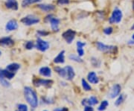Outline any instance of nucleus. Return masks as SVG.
<instances>
[{"mask_svg":"<svg viewBox=\"0 0 134 111\" xmlns=\"http://www.w3.org/2000/svg\"><path fill=\"white\" fill-rule=\"evenodd\" d=\"M87 79H88L89 82L91 83V84H96L99 82V79H98L96 73H94V72H90L88 74Z\"/></svg>","mask_w":134,"mask_h":111,"instance_id":"15","label":"nucleus"},{"mask_svg":"<svg viewBox=\"0 0 134 111\" xmlns=\"http://www.w3.org/2000/svg\"><path fill=\"white\" fill-rule=\"evenodd\" d=\"M77 55L82 57L84 54V50L83 48H80V47H77Z\"/></svg>","mask_w":134,"mask_h":111,"instance_id":"34","label":"nucleus"},{"mask_svg":"<svg viewBox=\"0 0 134 111\" xmlns=\"http://www.w3.org/2000/svg\"><path fill=\"white\" fill-rule=\"evenodd\" d=\"M54 111H68V109L66 107H60V108H58V109H54Z\"/></svg>","mask_w":134,"mask_h":111,"instance_id":"38","label":"nucleus"},{"mask_svg":"<svg viewBox=\"0 0 134 111\" xmlns=\"http://www.w3.org/2000/svg\"><path fill=\"white\" fill-rule=\"evenodd\" d=\"M24 95L26 101L33 108L37 107L38 105V98L35 91L31 87H25L24 88Z\"/></svg>","mask_w":134,"mask_h":111,"instance_id":"1","label":"nucleus"},{"mask_svg":"<svg viewBox=\"0 0 134 111\" xmlns=\"http://www.w3.org/2000/svg\"><path fill=\"white\" fill-rule=\"evenodd\" d=\"M103 31H104V33L106 35H110V34L113 33V29L112 27H107V28L104 29Z\"/></svg>","mask_w":134,"mask_h":111,"instance_id":"31","label":"nucleus"},{"mask_svg":"<svg viewBox=\"0 0 134 111\" xmlns=\"http://www.w3.org/2000/svg\"><path fill=\"white\" fill-rule=\"evenodd\" d=\"M120 92H121V87H120V85L119 84H115L111 89V91L110 92V97L111 98H115L117 96H119Z\"/></svg>","mask_w":134,"mask_h":111,"instance_id":"13","label":"nucleus"},{"mask_svg":"<svg viewBox=\"0 0 134 111\" xmlns=\"http://www.w3.org/2000/svg\"><path fill=\"white\" fill-rule=\"evenodd\" d=\"M96 45L97 48L102 52L115 54L117 53V51H118L117 46H108V45L102 43L100 42H96Z\"/></svg>","mask_w":134,"mask_h":111,"instance_id":"2","label":"nucleus"},{"mask_svg":"<svg viewBox=\"0 0 134 111\" xmlns=\"http://www.w3.org/2000/svg\"><path fill=\"white\" fill-rule=\"evenodd\" d=\"M6 30L8 31H14L18 29V23L16 22V20L15 19H11L8 21L6 24Z\"/></svg>","mask_w":134,"mask_h":111,"instance_id":"10","label":"nucleus"},{"mask_svg":"<svg viewBox=\"0 0 134 111\" xmlns=\"http://www.w3.org/2000/svg\"><path fill=\"white\" fill-rule=\"evenodd\" d=\"M37 7L43 11H46V12H50L55 9V6L51 4H40L37 5Z\"/></svg>","mask_w":134,"mask_h":111,"instance_id":"14","label":"nucleus"},{"mask_svg":"<svg viewBox=\"0 0 134 111\" xmlns=\"http://www.w3.org/2000/svg\"><path fill=\"white\" fill-rule=\"evenodd\" d=\"M92 63V65L95 66V67H99L100 65V61L99 60H98V59H96L95 58H92L91 60Z\"/></svg>","mask_w":134,"mask_h":111,"instance_id":"30","label":"nucleus"},{"mask_svg":"<svg viewBox=\"0 0 134 111\" xmlns=\"http://www.w3.org/2000/svg\"><path fill=\"white\" fill-rule=\"evenodd\" d=\"M82 86H83V90H86V91H90L92 90V87L89 84V83L86 81L85 79H82Z\"/></svg>","mask_w":134,"mask_h":111,"instance_id":"24","label":"nucleus"},{"mask_svg":"<svg viewBox=\"0 0 134 111\" xmlns=\"http://www.w3.org/2000/svg\"><path fill=\"white\" fill-rule=\"evenodd\" d=\"M65 51H61L54 59V62L55 63H63L65 62Z\"/></svg>","mask_w":134,"mask_h":111,"instance_id":"17","label":"nucleus"},{"mask_svg":"<svg viewBox=\"0 0 134 111\" xmlns=\"http://www.w3.org/2000/svg\"><path fill=\"white\" fill-rule=\"evenodd\" d=\"M132 40H134V34H133V36H132Z\"/></svg>","mask_w":134,"mask_h":111,"instance_id":"41","label":"nucleus"},{"mask_svg":"<svg viewBox=\"0 0 134 111\" xmlns=\"http://www.w3.org/2000/svg\"><path fill=\"white\" fill-rule=\"evenodd\" d=\"M122 16H123V14H122V11L121 10L118 9V8H115L112 14L110 16V17L109 18V23L110 24H118L121 21V19H122Z\"/></svg>","mask_w":134,"mask_h":111,"instance_id":"3","label":"nucleus"},{"mask_svg":"<svg viewBox=\"0 0 134 111\" xmlns=\"http://www.w3.org/2000/svg\"><path fill=\"white\" fill-rule=\"evenodd\" d=\"M54 70H55V72L58 73L60 77H63V78H66V69H65V68H61L57 66V67L54 68Z\"/></svg>","mask_w":134,"mask_h":111,"instance_id":"21","label":"nucleus"},{"mask_svg":"<svg viewBox=\"0 0 134 111\" xmlns=\"http://www.w3.org/2000/svg\"><path fill=\"white\" fill-rule=\"evenodd\" d=\"M127 44H129V45H134V40H129V41L127 42Z\"/></svg>","mask_w":134,"mask_h":111,"instance_id":"39","label":"nucleus"},{"mask_svg":"<svg viewBox=\"0 0 134 111\" xmlns=\"http://www.w3.org/2000/svg\"><path fill=\"white\" fill-rule=\"evenodd\" d=\"M84 111H94V110H93V107H92V106L86 105L84 107Z\"/></svg>","mask_w":134,"mask_h":111,"instance_id":"37","label":"nucleus"},{"mask_svg":"<svg viewBox=\"0 0 134 111\" xmlns=\"http://www.w3.org/2000/svg\"><path fill=\"white\" fill-rule=\"evenodd\" d=\"M77 47H80V48H83V46H86V43H83L81 41H78L77 42Z\"/></svg>","mask_w":134,"mask_h":111,"instance_id":"36","label":"nucleus"},{"mask_svg":"<svg viewBox=\"0 0 134 111\" xmlns=\"http://www.w3.org/2000/svg\"><path fill=\"white\" fill-rule=\"evenodd\" d=\"M1 54H2V53H1V51H0V55H1Z\"/></svg>","mask_w":134,"mask_h":111,"instance_id":"43","label":"nucleus"},{"mask_svg":"<svg viewBox=\"0 0 134 111\" xmlns=\"http://www.w3.org/2000/svg\"><path fill=\"white\" fill-rule=\"evenodd\" d=\"M44 111H47V110H44Z\"/></svg>","mask_w":134,"mask_h":111,"instance_id":"44","label":"nucleus"},{"mask_svg":"<svg viewBox=\"0 0 134 111\" xmlns=\"http://www.w3.org/2000/svg\"><path fill=\"white\" fill-rule=\"evenodd\" d=\"M36 48L38 49L39 51L40 52H46L47 51L48 48H49V43L46 41V40H43L41 38H37V41H36V45H35Z\"/></svg>","mask_w":134,"mask_h":111,"instance_id":"6","label":"nucleus"},{"mask_svg":"<svg viewBox=\"0 0 134 111\" xmlns=\"http://www.w3.org/2000/svg\"><path fill=\"white\" fill-rule=\"evenodd\" d=\"M35 46V45L33 41H28L25 45V47L26 49H28V50H31V49H32Z\"/></svg>","mask_w":134,"mask_h":111,"instance_id":"29","label":"nucleus"},{"mask_svg":"<svg viewBox=\"0 0 134 111\" xmlns=\"http://www.w3.org/2000/svg\"><path fill=\"white\" fill-rule=\"evenodd\" d=\"M16 111H28V107L25 104H19L18 105V109Z\"/></svg>","mask_w":134,"mask_h":111,"instance_id":"32","label":"nucleus"},{"mask_svg":"<svg viewBox=\"0 0 134 111\" xmlns=\"http://www.w3.org/2000/svg\"><path fill=\"white\" fill-rule=\"evenodd\" d=\"M40 74L44 77H50L52 75V70L49 67L43 66L40 69Z\"/></svg>","mask_w":134,"mask_h":111,"instance_id":"18","label":"nucleus"},{"mask_svg":"<svg viewBox=\"0 0 134 111\" xmlns=\"http://www.w3.org/2000/svg\"><path fill=\"white\" fill-rule=\"evenodd\" d=\"M49 23L51 25V28L54 31H59V25L60 23V19L58 18H56V17H52Z\"/></svg>","mask_w":134,"mask_h":111,"instance_id":"12","label":"nucleus"},{"mask_svg":"<svg viewBox=\"0 0 134 111\" xmlns=\"http://www.w3.org/2000/svg\"><path fill=\"white\" fill-rule=\"evenodd\" d=\"M98 103V101L95 96H91L88 99H84V100H83V102H82V104L83 105H90V106L96 105Z\"/></svg>","mask_w":134,"mask_h":111,"instance_id":"16","label":"nucleus"},{"mask_svg":"<svg viewBox=\"0 0 134 111\" xmlns=\"http://www.w3.org/2000/svg\"><path fill=\"white\" fill-rule=\"evenodd\" d=\"M69 58L71 60H73V61H75V62H77V63H82L83 62V60L80 56L78 55H75L74 54H71L69 56Z\"/></svg>","mask_w":134,"mask_h":111,"instance_id":"23","label":"nucleus"},{"mask_svg":"<svg viewBox=\"0 0 134 111\" xmlns=\"http://www.w3.org/2000/svg\"><path fill=\"white\" fill-rule=\"evenodd\" d=\"M40 18L34 15H28L21 19V23L25 25H32L40 23Z\"/></svg>","mask_w":134,"mask_h":111,"instance_id":"4","label":"nucleus"},{"mask_svg":"<svg viewBox=\"0 0 134 111\" xmlns=\"http://www.w3.org/2000/svg\"><path fill=\"white\" fill-rule=\"evenodd\" d=\"M0 75L6 79H11L14 77V73L10 72L7 69H4V70H0Z\"/></svg>","mask_w":134,"mask_h":111,"instance_id":"19","label":"nucleus"},{"mask_svg":"<svg viewBox=\"0 0 134 111\" xmlns=\"http://www.w3.org/2000/svg\"><path fill=\"white\" fill-rule=\"evenodd\" d=\"M75 35H76V32L72 29H68L66 31H64L62 34L63 38L69 44L72 43L74 39L75 38Z\"/></svg>","mask_w":134,"mask_h":111,"instance_id":"5","label":"nucleus"},{"mask_svg":"<svg viewBox=\"0 0 134 111\" xmlns=\"http://www.w3.org/2000/svg\"><path fill=\"white\" fill-rule=\"evenodd\" d=\"M14 44V41L10 37H2L0 39V46L3 47H11Z\"/></svg>","mask_w":134,"mask_h":111,"instance_id":"8","label":"nucleus"},{"mask_svg":"<svg viewBox=\"0 0 134 111\" xmlns=\"http://www.w3.org/2000/svg\"><path fill=\"white\" fill-rule=\"evenodd\" d=\"M133 10H134V1L133 2Z\"/></svg>","mask_w":134,"mask_h":111,"instance_id":"42","label":"nucleus"},{"mask_svg":"<svg viewBox=\"0 0 134 111\" xmlns=\"http://www.w3.org/2000/svg\"><path fill=\"white\" fill-rule=\"evenodd\" d=\"M53 81L52 80H46V79H36L34 81V84L36 87L43 86L46 87H49L52 84Z\"/></svg>","mask_w":134,"mask_h":111,"instance_id":"7","label":"nucleus"},{"mask_svg":"<svg viewBox=\"0 0 134 111\" xmlns=\"http://www.w3.org/2000/svg\"><path fill=\"white\" fill-rule=\"evenodd\" d=\"M65 69H66V79L69 81H72L75 75L74 69L71 66H67L65 67Z\"/></svg>","mask_w":134,"mask_h":111,"instance_id":"9","label":"nucleus"},{"mask_svg":"<svg viewBox=\"0 0 134 111\" xmlns=\"http://www.w3.org/2000/svg\"><path fill=\"white\" fill-rule=\"evenodd\" d=\"M52 17H54L52 14H49L48 15V16H46V18H45V19H44L45 23H49V22H50V20L52 19Z\"/></svg>","mask_w":134,"mask_h":111,"instance_id":"35","label":"nucleus"},{"mask_svg":"<svg viewBox=\"0 0 134 111\" xmlns=\"http://www.w3.org/2000/svg\"><path fill=\"white\" fill-rule=\"evenodd\" d=\"M37 34H38L40 37H46L49 34V32L46 30H39L37 31Z\"/></svg>","mask_w":134,"mask_h":111,"instance_id":"28","label":"nucleus"},{"mask_svg":"<svg viewBox=\"0 0 134 111\" xmlns=\"http://www.w3.org/2000/svg\"><path fill=\"white\" fill-rule=\"evenodd\" d=\"M0 83H1V84H2V86H4V87H10V84L9 82L7 81V79L5 78L4 77H2V76H1V75H0Z\"/></svg>","mask_w":134,"mask_h":111,"instance_id":"25","label":"nucleus"},{"mask_svg":"<svg viewBox=\"0 0 134 111\" xmlns=\"http://www.w3.org/2000/svg\"><path fill=\"white\" fill-rule=\"evenodd\" d=\"M69 0H57L58 5H64L69 4Z\"/></svg>","mask_w":134,"mask_h":111,"instance_id":"33","label":"nucleus"},{"mask_svg":"<svg viewBox=\"0 0 134 111\" xmlns=\"http://www.w3.org/2000/svg\"><path fill=\"white\" fill-rule=\"evenodd\" d=\"M19 68H20V66H19V64L16 63H10L9 65H8L7 66V67H6V69L7 70H8L10 72H12V73H14V72H16L18 69H19Z\"/></svg>","mask_w":134,"mask_h":111,"instance_id":"20","label":"nucleus"},{"mask_svg":"<svg viewBox=\"0 0 134 111\" xmlns=\"http://www.w3.org/2000/svg\"><path fill=\"white\" fill-rule=\"evenodd\" d=\"M42 0H23V2H22V6L23 8H25V7H27L29 5H31V4L40 2Z\"/></svg>","mask_w":134,"mask_h":111,"instance_id":"22","label":"nucleus"},{"mask_svg":"<svg viewBox=\"0 0 134 111\" xmlns=\"http://www.w3.org/2000/svg\"><path fill=\"white\" fill-rule=\"evenodd\" d=\"M124 100H125V96H124V95H120L119 97V98H118V99L116 100V102H115V106H119L120 104L124 102Z\"/></svg>","mask_w":134,"mask_h":111,"instance_id":"27","label":"nucleus"},{"mask_svg":"<svg viewBox=\"0 0 134 111\" xmlns=\"http://www.w3.org/2000/svg\"><path fill=\"white\" fill-rule=\"evenodd\" d=\"M108 102L107 101H103V102H101V104H100V105L99 106V107L98 108V110L99 111H103L105 110L106 108L108 106Z\"/></svg>","mask_w":134,"mask_h":111,"instance_id":"26","label":"nucleus"},{"mask_svg":"<svg viewBox=\"0 0 134 111\" xmlns=\"http://www.w3.org/2000/svg\"><path fill=\"white\" fill-rule=\"evenodd\" d=\"M131 30H134V24H133V25L131 26V28H130Z\"/></svg>","mask_w":134,"mask_h":111,"instance_id":"40","label":"nucleus"},{"mask_svg":"<svg viewBox=\"0 0 134 111\" xmlns=\"http://www.w3.org/2000/svg\"><path fill=\"white\" fill-rule=\"evenodd\" d=\"M5 6L7 8L14 10H16L19 8V5L16 0H7L5 2Z\"/></svg>","mask_w":134,"mask_h":111,"instance_id":"11","label":"nucleus"}]
</instances>
